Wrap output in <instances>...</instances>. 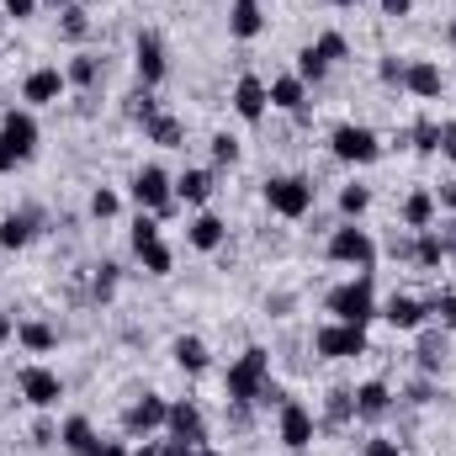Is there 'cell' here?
Here are the masks:
<instances>
[{"instance_id": "36", "label": "cell", "mask_w": 456, "mask_h": 456, "mask_svg": "<svg viewBox=\"0 0 456 456\" xmlns=\"http://www.w3.org/2000/svg\"><path fill=\"white\" fill-rule=\"evenodd\" d=\"M292 75H297L303 86H324V75H330V64H324V59L314 53V43H308V48H297V69H292Z\"/></svg>"}, {"instance_id": "21", "label": "cell", "mask_w": 456, "mask_h": 456, "mask_svg": "<svg viewBox=\"0 0 456 456\" xmlns=\"http://www.w3.org/2000/svg\"><path fill=\"white\" fill-rule=\"evenodd\" d=\"M213 191H218V175L213 170H181L175 175V202L181 208H208Z\"/></svg>"}, {"instance_id": "10", "label": "cell", "mask_w": 456, "mask_h": 456, "mask_svg": "<svg viewBox=\"0 0 456 456\" xmlns=\"http://www.w3.org/2000/svg\"><path fill=\"white\" fill-rule=\"evenodd\" d=\"M314 436H319L314 409H308V403H297V398H287V403L276 409V441H281L292 456H303L308 446H314Z\"/></svg>"}, {"instance_id": "18", "label": "cell", "mask_w": 456, "mask_h": 456, "mask_svg": "<svg viewBox=\"0 0 456 456\" xmlns=\"http://www.w3.org/2000/svg\"><path fill=\"white\" fill-rule=\"evenodd\" d=\"M403 91H409V96H419V102H436V96L446 91L441 64H436V59H409V69H403Z\"/></svg>"}, {"instance_id": "59", "label": "cell", "mask_w": 456, "mask_h": 456, "mask_svg": "<svg viewBox=\"0 0 456 456\" xmlns=\"http://www.w3.org/2000/svg\"><path fill=\"white\" fill-rule=\"evenodd\" d=\"M330 5H335V11H355V5H361V0H330Z\"/></svg>"}, {"instance_id": "48", "label": "cell", "mask_w": 456, "mask_h": 456, "mask_svg": "<svg viewBox=\"0 0 456 456\" xmlns=\"http://www.w3.org/2000/svg\"><path fill=\"white\" fill-rule=\"evenodd\" d=\"M37 5H43V0H0L5 21H27V16H37Z\"/></svg>"}, {"instance_id": "37", "label": "cell", "mask_w": 456, "mask_h": 456, "mask_svg": "<svg viewBox=\"0 0 456 456\" xmlns=\"http://www.w3.org/2000/svg\"><path fill=\"white\" fill-rule=\"evenodd\" d=\"M314 53H319L324 64H345V59H350V37H345V32H319V37H314Z\"/></svg>"}, {"instance_id": "22", "label": "cell", "mask_w": 456, "mask_h": 456, "mask_svg": "<svg viewBox=\"0 0 456 456\" xmlns=\"http://www.w3.org/2000/svg\"><path fill=\"white\" fill-rule=\"evenodd\" d=\"M398 218H403V228H409V233H419V228H436V218H441V208H436V191H430V186H414V191L403 197Z\"/></svg>"}, {"instance_id": "51", "label": "cell", "mask_w": 456, "mask_h": 456, "mask_svg": "<svg viewBox=\"0 0 456 456\" xmlns=\"http://www.w3.org/2000/svg\"><path fill=\"white\" fill-rule=\"evenodd\" d=\"M377 11H382V16H393V21H403V16L414 11V0H377Z\"/></svg>"}, {"instance_id": "41", "label": "cell", "mask_w": 456, "mask_h": 456, "mask_svg": "<svg viewBox=\"0 0 456 456\" xmlns=\"http://www.w3.org/2000/svg\"><path fill=\"white\" fill-rule=\"evenodd\" d=\"M117 213H122V197H117L112 186H96V191H91V218L107 224V218H117Z\"/></svg>"}, {"instance_id": "6", "label": "cell", "mask_w": 456, "mask_h": 456, "mask_svg": "<svg viewBox=\"0 0 456 456\" xmlns=\"http://www.w3.org/2000/svg\"><path fill=\"white\" fill-rule=\"evenodd\" d=\"M314 350L324 355V361H361L371 340H366V324H340V319H330V324H319L314 330Z\"/></svg>"}, {"instance_id": "39", "label": "cell", "mask_w": 456, "mask_h": 456, "mask_svg": "<svg viewBox=\"0 0 456 456\" xmlns=\"http://www.w3.org/2000/svg\"><path fill=\"white\" fill-rule=\"evenodd\" d=\"M154 239H159V218H154V213H138V218H133V228H127V244H133V255H138V249H149Z\"/></svg>"}, {"instance_id": "53", "label": "cell", "mask_w": 456, "mask_h": 456, "mask_svg": "<svg viewBox=\"0 0 456 456\" xmlns=\"http://www.w3.org/2000/svg\"><path fill=\"white\" fill-rule=\"evenodd\" d=\"M16 165H27V159H21V154H16V149H11V143L0 138V175H11Z\"/></svg>"}, {"instance_id": "17", "label": "cell", "mask_w": 456, "mask_h": 456, "mask_svg": "<svg viewBox=\"0 0 456 456\" xmlns=\"http://www.w3.org/2000/svg\"><path fill=\"white\" fill-rule=\"evenodd\" d=\"M393 403H398V398H393V387H387L382 377H371V382L355 387V419H361V425H382V419L393 414Z\"/></svg>"}, {"instance_id": "8", "label": "cell", "mask_w": 456, "mask_h": 456, "mask_svg": "<svg viewBox=\"0 0 456 456\" xmlns=\"http://www.w3.org/2000/svg\"><path fill=\"white\" fill-rule=\"evenodd\" d=\"M133 69H138V86H143V91H159V86H165L170 53H165V37H159L154 27H143V32L133 37Z\"/></svg>"}, {"instance_id": "13", "label": "cell", "mask_w": 456, "mask_h": 456, "mask_svg": "<svg viewBox=\"0 0 456 456\" xmlns=\"http://www.w3.org/2000/svg\"><path fill=\"white\" fill-rule=\"evenodd\" d=\"M64 91H69V80H64V69H59V64H37V69L21 80V102H27L32 112H37V107H53Z\"/></svg>"}, {"instance_id": "35", "label": "cell", "mask_w": 456, "mask_h": 456, "mask_svg": "<svg viewBox=\"0 0 456 456\" xmlns=\"http://www.w3.org/2000/svg\"><path fill=\"white\" fill-rule=\"evenodd\" d=\"M59 32H64L69 43H86V37H91V16H86V5H80V0L59 11Z\"/></svg>"}, {"instance_id": "60", "label": "cell", "mask_w": 456, "mask_h": 456, "mask_svg": "<svg viewBox=\"0 0 456 456\" xmlns=\"http://www.w3.org/2000/svg\"><path fill=\"white\" fill-rule=\"evenodd\" d=\"M197 456H224L218 446H197Z\"/></svg>"}, {"instance_id": "1", "label": "cell", "mask_w": 456, "mask_h": 456, "mask_svg": "<svg viewBox=\"0 0 456 456\" xmlns=\"http://www.w3.org/2000/svg\"><path fill=\"white\" fill-rule=\"evenodd\" d=\"M324 314H330V319H340V324H371V319L382 314V308H377V276H371V271H355L350 281L330 287Z\"/></svg>"}, {"instance_id": "16", "label": "cell", "mask_w": 456, "mask_h": 456, "mask_svg": "<svg viewBox=\"0 0 456 456\" xmlns=\"http://www.w3.org/2000/svg\"><path fill=\"white\" fill-rule=\"evenodd\" d=\"M0 138H5L21 159H32V154H37V117H32V107H11V112L0 117Z\"/></svg>"}, {"instance_id": "11", "label": "cell", "mask_w": 456, "mask_h": 456, "mask_svg": "<svg viewBox=\"0 0 456 456\" xmlns=\"http://www.w3.org/2000/svg\"><path fill=\"white\" fill-rule=\"evenodd\" d=\"M165 419H170V398L143 393V398H133V403L122 409V436H127V441H149L154 430H165Z\"/></svg>"}, {"instance_id": "14", "label": "cell", "mask_w": 456, "mask_h": 456, "mask_svg": "<svg viewBox=\"0 0 456 456\" xmlns=\"http://www.w3.org/2000/svg\"><path fill=\"white\" fill-rule=\"evenodd\" d=\"M377 319H387V324L403 330V335H419V330L430 324V303H419V297H409V292H393Z\"/></svg>"}, {"instance_id": "25", "label": "cell", "mask_w": 456, "mask_h": 456, "mask_svg": "<svg viewBox=\"0 0 456 456\" xmlns=\"http://www.w3.org/2000/svg\"><path fill=\"white\" fill-rule=\"evenodd\" d=\"M143 143H154V149H181V143H186V122L175 112H154L143 122Z\"/></svg>"}, {"instance_id": "44", "label": "cell", "mask_w": 456, "mask_h": 456, "mask_svg": "<svg viewBox=\"0 0 456 456\" xmlns=\"http://www.w3.org/2000/svg\"><path fill=\"white\" fill-rule=\"evenodd\" d=\"M414 149H419V154H441V122L419 117V122H414Z\"/></svg>"}, {"instance_id": "42", "label": "cell", "mask_w": 456, "mask_h": 456, "mask_svg": "<svg viewBox=\"0 0 456 456\" xmlns=\"http://www.w3.org/2000/svg\"><path fill=\"white\" fill-rule=\"evenodd\" d=\"M430 319H436L446 335H456V292H436V297H430Z\"/></svg>"}, {"instance_id": "31", "label": "cell", "mask_w": 456, "mask_h": 456, "mask_svg": "<svg viewBox=\"0 0 456 456\" xmlns=\"http://www.w3.org/2000/svg\"><path fill=\"white\" fill-rule=\"evenodd\" d=\"M324 425H330V430L355 425V387H330V398H324Z\"/></svg>"}, {"instance_id": "49", "label": "cell", "mask_w": 456, "mask_h": 456, "mask_svg": "<svg viewBox=\"0 0 456 456\" xmlns=\"http://www.w3.org/2000/svg\"><path fill=\"white\" fill-rule=\"evenodd\" d=\"M287 398H292V393H287V387H281V382H265V387H260V398H255V403H260V409H281V403H287Z\"/></svg>"}, {"instance_id": "47", "label": "cell", "mask_w": 456, "mask_h": 456, "mask_svg": "<svg viewBox=\"0 0 456 456\" xmlns=\"http://www.w3.org/2000/svg\"><path fill=\"white\" fill-rule=\"evenodd\" d=\"M361 456H403V446L393 436H371V441H361Z\"/></svg>"}, {"instance_id": "2", "label": "cell", "mask_w": 456, "mask_h": 456, "mask_svg": "<svg viewBox=\"0 0 456 456\" xmlns=\"http://www.w3.org/2000/svg\"><path fill=\"white\" fill-rule=\"evenodd\" d=\"M265 382H271V350H265V345H249V350H239V355L228 361L224 398L228 403H255Z\"/></svg>"}, {"instance_id": "55", "label": "cell", "mask_w": 456, "mask_h": 456, "mask_svg": "<svg viewBox=\"0 0 456 456\" xmlns=\"http://www.w3.org/2000/svg\"><path fill=\"white\" fill-rule=\"evenodd\" d=\"M159 456H197V446H186V441H159Z\"/></svg>"}, {"instance_id": "23", "label": "cell", "mask_w": 456, "mask_h": 456, "mask_svg": "<svg viewBox=\"0 0 456 456\" xmlns=\"http://www.w3.org/2000/svg\"><path fill=\"white\" fill-rule=\"evenodd\" d=\"M228 239V224L218 218V213H197L191 224H186V244L191 249H202V255H218Z\"/></svg>"}, {"instance_id": "24", "label": "cell", "mask_w": 456, "mask_h": 456, "mask_svg": "<svg viewBox=\"0 0 456 456\" xmlns=\"http://www.w3.org/2000/svg\"><path fill=\"white\" fill-rule=\"evenodd\" d=\"M446 350H452L446 330H441V324H425V330H419V345H414V355H419V377H436V371L446 366Z\"/></svg>"}, {"instance_id": "50", "label": "cell", "mask_w": 456, "mask_h": 456, "mask_svg": "<svg viewBox=\"0 0 456 456\" xmlns=\"http://www.w3.org/2000/svg\"><path fill=\"white\" fill-rule=\"evenodd\" d=\"M32 446H59V425L53 419H37L32 425Z\"/></svg>"}, {"instance_id": "4", "label": "cell", "mask_w": 456, "mask_h": 456, "mask_svg": "<svg viewBox=\"0 0 456 456\" xmlns=\"http://www.w3.org/2000/svg\"><path fill=\"white\" fill-rule=\"evenodd\" d=\"M314 197H319V186L308 181V175H271L265 181V208L276 213V218H308L314 213Z\"/></svg>"}, {"instance_id": "27", "label": "cell", "mask_w": 456, "mask_h": 456, "mask_svg": "<svg viewBox=\"0 0 456 456\" xmlns=\"http://www.w3.org/2000/svg\"><path fill=\"white\" fill-rule=\"evenodd\" d=\"M446 260H452L446 239H441L436 228H419V233H414V265H419V271H441Z\"/></svg>"}, {"instance_id": "32", "label": "cell", "mask_w": 456, "mask_h": 456, "mask_svg": "<svg viewBox=\"0 0 456 456\" xmlns=\"http://www.w3.org/2000/svg\"><path fill=\"white\" fill-rule=\"evenodd\" d=\"M64 80L80 86V91H96V80H102V59H96V53H75V59L64 64Z\"/></svg>"}, {"instance_id": "52", "label": "cell", "mask_w": 456, "mask_h": 456, "mask_svg": "<svg viewBox=\"0 0 456 456\" xmlns=\"http://www.w3.org/2000/svg\"><path fill=\"white\" fill-rule=\"evenodd\" d=\"M441 159L456 165V122H441Z\"/></svg>"}, {"instance_id": "45", "label": "cell", "mask_w": 456, "mask_h": 456, "mask_svg": "<svg viewBox=\"0 0 456 456\" xmlns=\"http://www.w3.org/2000/svg\"><path fill=\"white\" fill-rule=\"evenodd\" d=\"M127 112H133V122H149V117L165 112V107H159V96H154V91H143V86H138V96H133V107H127Z\"/></svg>"}, {"instance_id": "61", "label": "cell", "mask_w": 456, "mask_h": 456, "mask_svg": "<svg viewBox=\"0 0 456 456\" xmlns=\"http://www.w3.org/2000/svg\"><path fill=\"white\" fill-rule=\"evenodd\" d=\"M43 5H53V11H64V5H75V0H43Z\"/></svg>"}, {"instance_id": "54", "label": "cell", "mask_w": 456, "mask_h": 456, "mask_svg": "<svg viewBox=\"0 0 456 456\" xmlns=\"http://www.w3.org/2000/svg\"><path fill=\"white\" fill-rule=\"evenodd\" d=\"M436 208L456 213V181H441V191H436Z\"/></svg>"}, {"instance_id": "46", "label": "cell", "mask_w": 456, "mask_h": 456, "mask_svg": "<svg viewBox=\"0 0 456 456\" xmlns=\"http://www.w3.org/2000/svg\"><path fill=\"white\" fill-rule=\"evenodd\" d=\"M436 398H441L436 377H414V382H409V403H436Z\"/></svg>"}, {"instance_id": "15", "label": "cell", "mask_w": 456, "mask_h": 456, "mask_svg": "<svg viewBox=\"0 0 456 456\" xmlns=\"http://www.w3.org/2000/svg\"><path fill=\"white\" fill-rule=\"evenodd\" d=\"M233 112L244 117L249 127L265 122V112H271V91H265L260 75H239V80H233Z\"/></svg>"}, {"instance_id": "28", "label": "cell", "mask_w": 456, "mask_h": 456, "mask_svg": "<svg viewBox=\"0 0 456 456\" xmlns=\"http://www.w3.org/2000/svg\"><path fill=\"white\" fill-rule=\"evenodd\" d=\"M265 91H271V107H276V112H287V117L297 112V107H308V86H303L297 75H276Z\"/></svg>"}, {"instance_id": "26", "label": "cell", "mask_w": 456, "mask_h": 456, "mask_svg": "<svg viewBox=\"0 0 456 456\" xmlns=\"http://www.w3.org/2000/svg\"><path fill=\"white\" fill-rule=\"evenodd\" d=\"M170 355H175V366H181L186 377H202V371L213 366V350H208V340H197V335H175Z\"/></svg>"}, {"instance_id": "56", "label": "cell", "mask_w": 456, "mask_h": 456, "mask_svg": "<svg viewBox=\"0 0 456 456\" xmlns=\"http://www.w3.org/2000/svg\"><path fill=\"white\" fill-rule=\"evenodd\" d=\"M5 340H16V319L11 314H0V350H5Z\"/></svg>"}, {"instance_id": "62", "label": "cell", "mask_w": 456, "mask_h": 456, "mask_svg": "<svg viewBox=\"0 0 456 456\" xmlns=\"http://www.w3.org/2000/svg\"><path fill=\"white\" fill-rule=\"evenodd\" d=\"M0 32H5V11H0Z\"/></svg>"}, {"instance_id": "34", "label": "cell", "mask_w": 456, "mask_h": 456, "mask_svg": "<svg viewBox=\"0 0 456 456\" xmlns=\"http://www.w3.org/2000/svg\"><path fill=\"white\" fill-rule=\"evenodd\" d=\"M138 260H143V276H170L175 271V249L165 239H154L149 249H138Z\"/></svg>"}, {"instance_id": "38", "label": "cell", "mask_w": 456, "mask_h": 456, "mask_svg": "<svg viewBox=\"0 0 456 456\" xmlns=\"http://www.w3.org/2000/svg\"><path fill=\"white\" fill-rule=\"evenodd\" d=\"M117 276H122V265H112V260L96 265V276H91V297H96V303H112L117 297Z\"/></svg>"}, {"instance_id": "40", "label": "cell", "mask_w": 456, "mask_h": 456, "mask_svg": "<svg viewBox=\"0 0 456 456\" xmlns=\"http://www.w3.org/2000/svg\"><path fill=\"white\" fill-rule=\"evenodd\" d=\"M239 159H244L239 138H233V133H213V165H218V170H233Z\"/></svg>"}, {"instance_id": "20", "label": "cell", "mask_w": 456, "mask_h": 456, "mask_svg": "<svg viewBox=\"0 0 456 456\" xmlns=\"http://www.w3.org/2000/svg\"><path fill=\"white\" fill-rule=\"evenodd\" d=\"M265 32V5L260 0H233L228 5V37L233 43H255Z\"/></svg>"}, {"instance_id": "30", "label": "cell", "mask_w": 456, "mask_h": 456, "mask_svg": "<svg viewBox=\"0 0 456 456\" xmlns=\"http://www.w3.org/2000/svg\"><path fill=\"white\" fill-rule=\"evenodd\" d=\"M16 345H21V350H32V355H48V350L59 345V330H53V324H43V319H21V324H16Z\"/></svg>"}, {"instance_id": "57", "label": "cell", "mask_w": 456, "mask_h": 456, "mask_svg": "<svg viewBox=\"0 0 456 456\" xmlns=\"http://www.w3.org/2000/svg\"><path fill=\"white\" fill-rule=\"evenodd\" d=\"M102 456H133V446L127 441H102Z\"/></svg>"}, {"instance_id": "33", "label": "cell", "mask_w": 456, "mask_h": 456, "mask_svg": "<svg viewBox=\"0 0 456 456\" xmlns=\"http://www.w3.org/2000/svg\"><path fill=\"white\" fill-rule=\"evenodd\" d=\"M366 208H371V186H361V181L340 186V218H345V224H361V218H366Z\"/></svg>"}, {"instance_id": "58", "label": "cell", "mask_w": 456, "mask_h": 456, "mask_svg": "<svg viewBox=\"0 0 456 456\" xmlns=\"http://www.w3.org/2000/svg\"><path fill=\"white\" fill-rule=\"evenodd\" d=\"M133 456H159V441H138V446H133Z\"/></svg>"}, {"instance_id": "7", "label": "cell", "mask_w": 456, "mask_h": 456, "mask_svg": "<svg viewBox=\"0 0 456 456\" xmlns=\"http://www.w3.org/2000/svg\"><path fill=\"white\" fill-rule=\"evenodd\" d=\"M330 260L335 265H350V271H371L377 265V239L361 224H340L330 233Z\"/></svg>"}, {"instance_id": "19", "label": "cell", "mask_w": 456, "mask_h": 456, "mask_svg": "<svg viewBox=\"0 0 456 456\" xmlns=\"http://www.w3.org/2000/svg\"><path fill=\"white\" fill-rule=\"evenodd\" d=\"M59 446L69 456H102V436L86 414H69V419H59Z\"/></svg>"}, {"instance_id": "3", "label": "cell", "mask_w": 456, "mask_h": 456, "mask_svg": "<svg viewBox=\"0 0 456 456\" xmlns=\"http://www.w3.org/2000/svg\"><path fill=\"white\" fill-rule=\"evenodd\" d=\"M127 197L138 202V213H154L159 224L165 218H175V175L165 170V165H143V170H133V181H127Z\"/></svg>"}, {"instance_id": "29", "label": "cell", "mask_w": 456, "mask_h": 456, "mask_svg": "<svg viewBox=\"0 0 456 456\" xmlns=\"http://www.w3.org/2000/svg\"><path fill=\"white\" fill-rule=\"evenodd\" d=\"M37 233V213H5L0 218V249H27Z\"/></svg>"}, {"instance_id": "43", "label": "cell", "mask_w": 456, "mask_h": 456, "mask_svg": "<svg viewBox=\"0 0 456 456\" xmlns=\"http://www.w3.org/2000/svg\"><path fill=\"white\" fill-rule=\"evenodd\" d=\"M403 69H409V59H398V53H382L377 59V80L393 86V91H403Z\"/></svg>"}, {"instance_id": "5", "label": "cell", "mask_w": 456, "mask_h": 456, "mask_svg": "<svg viewBox=\"0 0 456 456\" xmlns=\"http://www.w3.org/2000/svg\"><path fill=\"white\" fill-rule=\"evenodd\" d=\"M330 154L340 165H377L382 159V138L366 122H335L330 127Z\"/></svg>"}, {"instance_id": "12", "label": "cell", "mask_w": 456, "mask_h": 456, "mask_svg": "<svg viewBox=\"0 0 456 456\" xmlns=\"http://www.w3.org/2000/svg\"><path fill=\"white\" fill-rule=\"evenodd\" d=\"M165 436H170V441H186V446H213V441H208V414H202L197 398H175V403H170Z\"/></svg>"}, {"instance_id": "9", "label": "cell", "mask_w": 456, "mask_h": 456, "mask_svg": "<svg viewBox=\"0 0 456 456\" xmlns=\"http://www.w3.org/2000/svg\"><path fill=\"white\" fill-rule=\"evenodd\" d=\"M16 393L37 409V414H48V409H59V398H64V377L53 371V366H21L16 371Z\"/></svg>"}]
</instances>
